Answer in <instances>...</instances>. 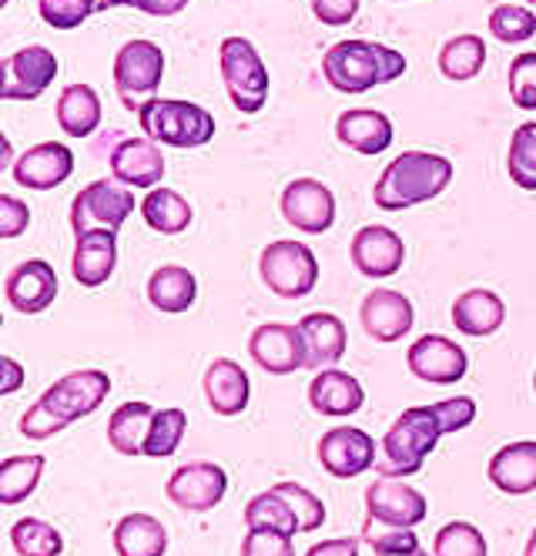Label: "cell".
Wrapping results in <instances>:
<instances>
[{
    "instance_id": "obj_17",
    "label": "cell",
    "mask_w": 536,
    "mask_h": 556,
    "mask_svg": "<svg viewBox=\"0 0 536 556\" xmlns=\"http://www.w3.org/2000/svg\"><path fill=\"white\" fill-rule=\"evenodd\" d=\"M349 258H352L356 271L365 275V278H392L406 262V245H402V238L392 228L365 225L352 238Z\"/></svg>"
},
{
    "instance_id": "obj_40",
    "label": "cell",
    "mask_w": 536,
    "mask_h": 556,
    "mask_svg": "<svg viewBox=\"0 0 536 556\" xmlns=\"http://www.w3.org/2000/svg\"><path fill=\"white\" fill-rule=\"evenodd\" d=\"M433 556H489V546H486V536L473 523L452 520L436 533Z\"/></svg>"
},
{
    "instance_id": "obj_38",
    "label": "cell",
    "mask_w": 536,
    "mask_h": 556,
    "mask_svg": "<svg viewBox=\"0 0 536 556\" xmlns=\"http://www.w3.org/2000/svg\"><path fill=\"white\" fill-rule=\"evenodd\" d=\"M507 172L510 181L523 191H536V122H523L507 151Z\"/></svg>"
},
{
    "instance_id": "obj_54",
    "label": "cell",
    "mask_w": 536,
    "mask_h": 556,
    "mask_svg": "<svg viewBox=\"0 0 536 556\" xmlns=\"http://www.w3.org/2000/svg\"><path fill=\"white\" fill-rule=\"evenodd\" d=\"M523 556H536V530L529 533V540H526V549H523Z\"/></svg>"
},
{
    "instance_id": "obj_24",
    "label": "cell",
    "mask_w": 536,
    "mask_h": 556,
    "mask_svg": "<svg viewBox=\"0 0 536 556\" xmlns=\"http://www.w3.org/2000/svg\"><path fill=\"white\" fill-rule=\"evenodd\" d=\"M309 406L319 416H352L365 406V389L342 369H322L309 382Z\"/></svg>"
},
{
    "instance_id": "obj_42",
    "label": "cell",
    "mask_w": 536,
    "mask_h": 556,
    "mask_svg": "<svg viewBox=\"0 0 536 556\" xmlns=\"http://www.w3.org/2000/svg\"><path fill=\"white\" fill-rule=\"evenodd\" d=\"M365 540L376 556H429V549L420 543V536L412 530H392V527L369 523Z\"/></svg>"
},
{
    "instance_id": "obj_41",
    "label": "cell",
    "mask_w": 536,
    "mask_h": 556,
    "mask_svg": "<svg viewBox=\"0 0 536 556\" xmlns=\"http://www.w3.org/2000/svg\"><path fill=\"white\" fill-rule=\"evenodd\" d=\"M489 34L503 45H523L536 34V14L520 4H500L489 14Z\"/></svg>"
},
{
    "instance_id": "obj_7",
    "label": "cell",
    "mask_w": 536,
    "mask_h": 556,
    "mask_svg": "<svg viewBox=\"0 0 536 556\" xmlns=\"http://www.w3.org/2000/svg\"><path fill=\"white\" fill-rule=\"evenodd\" d=\"M161 77H164V51L154 41L138 37V41H128L114 54V88L132 111L158 98Z\"/></svg>"
},
{
    "instance_id": "obj_55",
    "label": "cell",
    "mask_w": 536,
    "mask_h": 556,
    "mask_svg": "<svg viewBox=\"0 0 536 556\" xmlns=\"http://www.w3.org/2000/svg\"><path fill=\"white\" fill-rule=\"evenodd\" d=\"M533 392H536V372H533Z\"/></svg>"
},
{
    "instance_id": "obj_11",
    "label": "cell",
    "mask_w": 536,
    "mask_h": 556,
    "mask_svg": "<svg viewBox=\"0 0 536 556\" xmlns=\"http://www.w3.org/2000/svg\"><path fill=\"white\" fill-rule=\"evenodd\" d=\"M278 205H282V218L306 235H325L336 225V194L315 178L288 181Z\"/></svg>"
},
{
    "instance_id": "obj_43",
    "label": "cell",
    "mask_w": 536,
    "mask_h": 556,
    "mask_svg": "<svg viewBox=\"0 0 536 556\" xmlns=\"http://www.w3.org/2000/svg\"><path fill=\"white\" fill-rule=\"evenodd\" d=\"M272 490H275L288 506H292V513L299 516L302 533H315V530L325 523V503H322L312 490H306V486H299V483H292V480L275 483Z\"/></svg>"
},
{
    "instance_id": "obj_5",
    "label": "cell",
    "mask_w": 536,
    "mask_h": 556,
    "mask_svg": "<svg viewBox=\"0 0 536 556\" xmlns=\"http://www.w3.org/2000/svg\"><path fill=\"white\" fill-rule=\"evenodd\" d=\"M222 81L241 114H259L269 101V67L249 37H225L219 48Z\"/></svg>"
},
{
    "instance_id": "obj_16",
    "label": "cell",
    "mask_w": 536,
    "mask_h": 556,
    "mask_svg": "<svg viewBox=\"0 0 536 556\" xmlns=\"http://www.w3.org/2000/svg\"><path fill=\"white\" fill-rule=\"evenodd\" d=\"M249 355L269 376H292L306 369V342L299 326L262 323L249 339Z\"/></svg>"
},
{
    "instance_id": "obj_50",
    "label": "cell",
    "mask_w": 536,
    "mask_h": 556,
    "mask_svg": "<svg viewBox=\"0 0 536 556\" xmlns=\"http://www.w3.org/2000/svg\"><path fill=\"white\" fill-rule=\"evenodd\" d=\"M306 556H359V543L349 536H336V540H322L315 546H309Z\"/></svg>"
},
{
    "instance_id": "obj_30",
    "label": "cell",
    "mask_w": 536,
    "mask_h": 556,
    "mask_svg": "<svg viewBox=\"0 0 536 556\" xmlns=\"http://www.w3.org/2000/svg\"><path fill=\"white\" fill-rule=\"evenodd\" d=\"M198 299V278L185 265H161L148 278V302L158 312H188Z\"/></svg>"
},
{
    "instance_id": "obj_4",
    "label": "cell",
    "mask_w": 536,
    "mask_h": 556,
    "mask_svg": "<svg viewBox=\"0 0 536 556\" xmlns=\"http://www.w3.org/2000/svg\"><path fill=\"white\" fill-rule=\"evenodd\" d=\"M138 122L145 138L172 148H201L215 138V117L195 101L151 98L138 108Z\"/></svg>"
},
{
    "instance_id": "obj_22",
    "label": "cell",
    "mask_w": 536,
    "mask_h": 556,
    "mask_svg": "<svg viewBox=\"0 0 536 556\" xmlns=\"http://www.w3.org/2000/svg\"><path fill=\"white\" fill-rule=\"evenodd\" d=\"M117 268V231H85L74 238V255H71V275L77 286L101 289Z\"/></svg>"
},
{
    "instance_id": "obj_15",
    "label": "cell",
    "mask_w": 536,
    "mask_h": 556,
    "mask_svg": "<svg viewBox=\"0 0 536 556\" xmlns=\"http://www.w3.org/2000/svg\"><path fill=\"white\" fill-rule=\"evenodd\" d=\"M406 366L409 372L429 382V386H457L466 369H470V359L463 345H457L446 336H423L409 345L406 352Z\"/></svg>"
},
{
    "instance_id": "obj_3",
    "label": "cell",
    "mask_w": 536,
    "mask_h": 556,
    "mask_svg": "<svg viewBox=\"0 0 536 556\" xmlns=\"http://www.w3.org/2000/svg\"><path fill=\"white\" fill-rule=\"evenodd\" d=\"M406 67L409 61L399 51L373 41H339L322 58L325 81L339 94H365L379 85H392Z\"/></svg>"
},
{
    "instance_id": "obj_31",
    "label": "cell",
    "mask_w": 536,
    "mask_h": 556,
    "mask_svg": "<svg viewBox=\"0 0 536 556\" xmlns=\"http://www.w3.org/2000/svg\"><path fill=\"white\" fill-rule=\"evenodd\" d=\"M158 409H151L148 403H125L117 406L108 419V443L114 453L121 456H145V443H148V429Z\"/></svg>"
},
{
    "instance_id": "obj_33",
    "label": "cell",
    "mask_w": 536,
    "mask_h": 556,
    "mask_svg": "<svg viewBox=\"0 0 536 556\" xmlns=\"http://www.w3.org/2000/svg\"><path fill=\"white\" fill-rule=\"evenodd\" d=\"M141 218H145L148 228H154L158 235H182V231L191 225L195 212H191V205H188V198H185V194H178L175 188L158 185V188H151V191L141 198Z\"/></svg>"
},
{
    "instance_id": "obj_53",
    "label": "cell",
    "mask_w": 536,
    "mask_h": 556,
    "mask_svg": "<svg viewBox=\"0 0 536 556\" xmlns=\"http://www.w3.org/2000/svg\"><path fill=\"white\" fill-rule=\"evenodd\" d=\"M108 8H141V0H98V11H108Z\"/></svg>"
},
{
    "instance_id": "obj_35",
    "label": "cell",
    "mask_w": 536,
    "mask_h": 556,
    "mask_svg": "<svg viewBox=\"0 0 536 556\" xmlns=\"http://www.w3.org/2000/svg\"><path fill=\"white\" fill-rule=\"evenodd\" d=\"M45 456L40 453H30V456H11L0 463V503L4 506H17L24 503L37 483H40V476H45Z\"/></svg>"
},
{
    "instance_id": "obj_1",
    "label": "cell",
    "mask_w": 536,
    "mask_h": 556,
    "mask_svg": "<svg viewBox=\"0 0 536 556\" xmlns=\"http://www.w3.org/2000/svg\"><path fill=\"white\" fill-rule=\"evenodd\" d=\"M476 419V400L457 395V400H442L433 406H412L399 413V419L383 435V476H416L426 463V456L439 446V435L460 432L473 426Z\"/></svg>"
},
{
    "instance_id": "obj_26",
    "label": "cell",
    "mask_w": 536,
    "mask_h": 556,
    "mask_svg": "<svg viewBox=\"0 0 536 556\" xmlns=\"http://www.w3.org/2000/svg\"><path fill=\"white\" fill-rule=\"evenodd\" d=\"M204 400L219 416H238L249 409V395H252V382L249 372H245L235 359H215L209 369H204Z\"/></svg>"
},
{
    "instance_id": "obj_32",
    "label": "cell",
    "mask_w": 536,
    "mask_h": 556,
    "mask_svg": "<svg viewBox=\"0 0 536 556\" xmlns=\"http://www.w3.org/2000/svg\"><path fill=\"white\" fill-rule=\"evenodd\" d=\"M58 125L67 138H88L101 125V98L91 85H71L58 98Z\"/></svg>"
},
{
    "instance_id": "obj_14",
    "label": "cell",
    "mask_w": 536,
    "mask_h": 556,
    "mask_svg": "<svg viewBox=\"0 0 536 556\" xmlns=\"http://www.w3.org/2000/svg\"><path fill=\"white\" fill-rule=\"evenodd\" d=\"M58 58L45 45H27L4 61V85L0 98L4 101H34L45 94L58 77Z\"/></svg>"
},
{
    "instance_id": "obj_36",
    "label": "cell",
    "mask_w": 536,
    "mask_h": 556,
    "mask_svg": "<svg viewBox=\"0 0 536 556\" xmlns=\"http://www.w3.org/2000/svg\"><path fill=\"white\" fill-rule=\"evenodd\" d=\"M241 520L249 530H275V533H288V536L302 533L299 516L292 513V506H288L275 490H265V493L252 496L249 506H245V513H241Z\"/></svg>"
},
{
    "instance_id": "obj_12",
    "label": "cell",
    "mask_w": 536,
    "mask_h": 556,
    "mask_svg": "<svg viewBox=\"0 0 536 556\" xmlns=\"http://www.w3.org/2000/svg\"><path fill=\"white\" fill-rule=\"evenodd\" d=\"M228 493V472L219 463H188L172 472L164 496H169L185 513H209L215 509Z\"/></svg>"
},
{
    "instance_id": "obj_18",
    "label": "cell",
    "mask_w": 536,
    "mask_h": 556,
    "mask_svg": "<svg viewBox=\"0 0 536 556\" xmlns=\"http://www.w3.org/2000/svg\"><path fill=\"white\" fill-rule=\"evenodd\" d=\"M359 323L369 339L399 342L416 323V308L396 289H373L359 305Z\"/></svg>"
},
{
    "instance_id": "obj_49",
    "label": "cell",
    "mask_w": 536,
    "mask_h": 556,
    "mask_svg": "<svg viewBox=\"0 0 536 556\" xmlns=\"http://www.w3.org/2000/svg\"><path fill=\"white\" fill-rule=\"evenodd\" d=\"M312 14L325 27H346L359 14V0H312Z\"/></svg>"
},
{
    "instance_id": "obj_46",
    "label": "cell",
    "mask_w": 536,
    "mask_h": 556,
    "mask_svg": "<svg viewBox=\"0 0 536 556\" xmlns=\"http://www.w3.org/2000/svg\"><path fill=\"white\" fill-rule=\"evenodd\" d=\"M296 536L275 530H249L241 540V556H296Z\"/></svg>"
},
{
    "instance_id": "obj_51",
    "label": "cell",
    "mask_w": 536,
    "mask_h": 556,
    "mask_svg": "<svg viewBox=\"0 0 536 556\" xmlns=\"http://www.w3.org/2000/svg\"><path fill=\"white\" fill-rule=\"evenodd\" d=\"M0 372H4V379H0V395H14L24 386V379H27L24 366L17 359H11V355L0 359Z\"/></svg>"
},
{
    "instance_id": "obj_13",
    "label": "cell",
    "mask_w": 536,
    "mask_h": 556,
    "mask_svg": "<svg viewBox=\"0 0 536 556\" xmlns=\"http://www.w3.org/2000/svg\"><path fill=\"white\" fill-rule=\"evenodd\" d=\"M319 463L336 480H352L376 466V440L359 426H336L319 440Z\"/></svg>"
},
{
    "instance_id": "obj_21",
    "label": "cell",
    "mask_w": 536,
    "mask_h": 556,
    "mask_svg": "<svg viewBox=\"0 0 536 556\" xmlns=\"http://www.w3.org/2000/svg\"><path fill=\"white\" fill-rule=\"evenodd\" d=\"M111 175L128 188H158L164 178V154L151 138H125L111 151Z\"/></svg>"
},
{
    "instance_id": "obj_34",
    "label": "cell",
    "mask_w": 536,
    "mask_h": 556,
    "mask_svg": "<svg viewBox=\"0 0 536 556\" xmlns=\"http://www.w3.org/2000/svg\"><path fill=\"white\" fill-rule=\"evenodd\" d=\"M486 64V45L479 34H460V37H449L439 51V71L449 81H473V77L483 71Z\"/></svg>"
},
{
    "instance_id": "obj_48",
    "label": "cell",
    "mask_w": 536,
    "mask_h": 556,
    "mask_svg": "<svg viewBox=\"0 0 536 556\" xmlns=\"http://www.w3.org/2000/svg\"><path fill=\"white\" fill-rule=\"evenodd\" d=\"M21 432L27 435V440H54L58 432H64V426L40 406V403H34L24 416H21Z\"/></svg>"
},
{
    "instance_id": "obj_6",
    "label": "cell",
    "mask_w": 536,
    "mask_h": 556,
    "mask_svg": "<svg viewBox=\"0 0 536 556\" xmlns=\"http://www.w3.org/2000/svg\"><path fill=\"white\" fill-rule=\"evenodd\" d=\"M259 271L262 282L282 299H306L319 286L315 252L302 242H288V238H278V242L262 249Z\"/></svg>"
},
{
    "instance_id": "obj_9",
    "label": "cell",
    "mask_w": 536,
    "mask_h": 556,
    "mask_svg": "<svg viewBox=\"0 0 536 556\" xmlns=\"http://www.w3.org/2000/svg\"><path fill=\"white\" fill-rule=\"evenodd\" d=\"M135 212V194L114 181H91L71 202V231L74 238L85 231H117Z\"/></svg>"
},
{
    "instance_id": "obj_28",
    "label": "cell",
    "mask_w": 536,
    "mask_h": 556,
    "mask_svg": "<svg viewBox=\"0 0 536 556\" xmlns=\"http://www.w3.org/2000/svg\"><path fill=\"white\" fill-rule=\"evenodd\" d=\"M503 323H507V305L489 289H470L452 302V326L463 336L486 339L493 332H500Z\"/></svg>"
},
{
    "instance_id": "obj_37",
    "label": "cell",
    "mask_w": 536,
    "mask_h": 556,
    "mask_svg": "<svg viewBox=\"0 0 536 556\" xmlns=\"http://www.w3.org/2000/svg\"><path fill=\"white\" fill-rule=\"evenodd\" d=\"M11 546L17 556H61L64 553V536L37 516H24L11 527Z\"/></svg>"
},
{
    "instance_id": "obj_2",
    "label": "cell",
    "mask_w": 536,
    "mask_h": 556,
    "mask_svg": "<svg viewBox=\"0 0 536 556\" xmlns=\"http://www.w3.org/2000/svg\"><path fill=\"white\" fill-rule=\"evenodd\" d=\"M452 162L429 151H402L373 188V202L383 212H402L439 198L452 181Z\"/></svg>"
},
{
    "instance_id": "obj_44",
    "label": "cell",
    "mask_w": 536,
    "mask_h": 556,
    "mask_svg": "<svg viewBox=\"0 0 536 556\" xmlns=\"http://www.w3.org/2000/svg\"><path fill=\"white\" fill-rule=\"evenodd\" d=\"M37 8H40V21L48 27L74 30L98 11V0H37Z\"/></svg>"
},
{
    "instance_id": "obj_29",
    "label": "cell",
    "mask_w": 536,
    "mask_h": 556,
    "mask_svg": "<svg viewBox=\"0 0 536 556\" xmlns=\"http://www.w3.org/2000/svg\"><path fill=\"white\" fill-rule=\"evenodd\" d=\"M117 556H164L169 553V530L151 513H128L114 527Z\"/></svg>"
},
{
    "instance_id": "obj_19",
    "label": "cell",
    "mask_w": 536,
    "mask_h": 556,
    "mask_svg": "<svg viewBox=\"0 0 536 556\" xmlns=\"http://www.w3.org/2000/svg\"><path fill=\"white\" fill-rule=\"evenodd\" d=\"M8 305L21 315H40L58 299V271L45 258H27L11 268L4 286Z\"/></svg>"
},
{
    "instance_id": "obj_45",
    "label": "cell",
    "mask_w": 536,
    "mask_h": 556,
    "mask_svg": "<svg viewBox=\"0 0 536 556\" xmlns=\"http://www.w3.org/2000/svg\"><path fill=\"white\" fill-rule=\"evenodd\" d=\"M510 101L523 111H536V51L510 61Z\"/></svg>"
},
{
    "instance_id": "obj_8",
    "label": "cell",
    "mask_w": 536,
    "mask_h": 556,
    "mask_svg": "<svg viewBox=\"0 0 536 556\" xmlns=\"http://www.w3.org/2000/svg\"><path fill=\"white\" fill-rule=\"evenodd\" d=\"M108 392H111V376L108 372L77 369V372H67L64 379H58L54 386H48L37 403L67 429L71 422L91 416L108 400Z\"/></svg>"
},
{
    "instance_id": "obj_52",
    "label": "cell",
    "mask_w": 536,
    "mask_h": 556,
    "mask_svg": "<svg viewBox=\"0 0 536 556\" xmlns=\"http://www.w3.org/2000/svg\"><path fill=\"white\" fill-rule=\"evenodd\" d=\"M188 8V0H141V8L138 11H145V14H151V17H175V14H182Z\"/></svg>"
},
{
    "instance_id": "obj_20",
    "label": "cell",
    "mask_w": 536,
    "mask_h": 556,
    "mask_svg": "<svg viewBox=\"0 0 536 556\" xmlns=\"http://www.w3.org/2000/svg\"><path fill=\"white\" fill-rule=\"evenodd\" d=\"M74 172V151L67 144H58V141H40L34 148H27L11 175L21 188H30V191H51L58 185H64Z\"/></svg>"
},
{
    "instance_id": "obj_23",
    "label": "cell",
    "mask_w": 536,
    "mask_h": 556,
    "mask_svg": "<svg viewBox=\"0 0 536 556\" xmlns=\"http://www.w3.org/2000/svg\"><path fill=\"white\" fill-rule=\"evenodd\" d=\"M306 342V369H333L346 355V323L333 312H309L299 323Z\"/></svg>"
},
{
    "instance_id": "obj_39",
    "label": "cell",
    "mask_w": 536,
    "mask_h": 556,
    "mask_svg": "<svg viewBox=\"0 0 536 556\" xmlns=\"http://www.w3.org/2000/svg\"><path fill=\"white\" fill-rule=\"evenodd\" d=\"M185 429H188V413L185 409H161V413H154L151 429H148V443H145V456H151V459L175 456L182 440H185Z\"/></svg>"
},
{
    "instance_id": "obj_47",
    "label": "cell",
    "mask_w": 536,
    "mask_h": 556,
    "mask_svg": "<svg viewBox=\"0 0 536 556\" xmlns=\"http://www.w3.org/2000/svg\"><path fill=\"white\" fill-rule=\"evenodd\" d=\"M27 225H30V208L21 198L0 194V238H17L27 231Z\"/></svg>"
},
{
    "instance_id": "obj_27",
    "label": "cell",
    "mask_w": 536,
    "mask_h": 556,
    "mask_svg": "<svg viewBox=\"0 0 536 556\" xmlns=\"http://www.w3.org/2000/svg\"><path fill=\"white\" fill-rule=\"evenodd\" d=\"M336 138L356 154H383L392 144V122L376 108H352L339 114Z\"/></svg>"
},
{
    "instance_id": "obj_10",
    "label": "cell",
    "mask_w": 536,
    "mask_h": 556,
    "mask_svg": "<svg viewBox=\"0 0 536 556\" xmlns=\"http://www.w3.org/2000/svg\"><path fill=\"white\" fill-rule=\"evenodd\" d=\"M365 509H369V523L392 527V530H416L429 516L426 496L396 480V476H379L365 490Z\"/></svg>"
},
{
    "instance_id": "obj_25",
    "label": "cell",
    "mask_w": 536,
    "mask_h": 556,
    "mask_svg": "<svg viewBox=\"0 0 536 556\" xmlns=\"http://www.w3.org/2000/svg\"><path fill=\"white\" fill-rule=\"evenodd\" d=\"M489 483L500 493L526 496L536 490V440H520L503 446L486 466Z\"/></svg>"
}]
</instances>
